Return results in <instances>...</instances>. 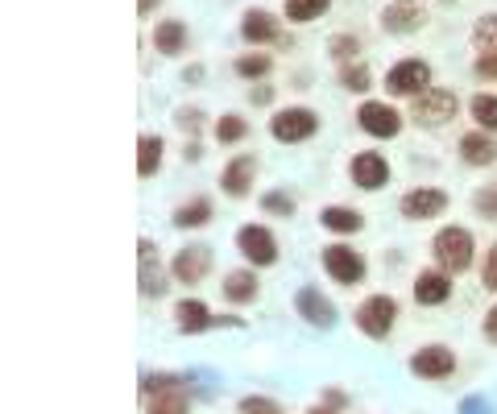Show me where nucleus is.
<instances>
[{"label":"nucleus","instance_id":"nucleus-1","mask_svg":"<svg viewBox=\"0 0 497 414\" xmlns=\"http://www.w3.org/2000/svg\"><path fill=\"white\" fill-rule=\"evenodd\" d=\"M435 262L443 265V274H461L472 262V236L464 228H443L435 236Z\"/></svg>","mask_w":497,"mask_h":414},{"label":"nucleus","instance_id":"nucleus-2","mask_svg":"<svg viewBox=\"0 0 497 414\" xmlns=\"http://www.w3.org/2000/svg\"><path fill=\"white\" fill-rule=\"evenodd\" d=\"M394 316H398V306L389 295H373L365 298L361 306H357V327H361L365 336H373V340H381V336L394 327Z\"/></svg>","mask_w":497,"mask_h":414},{"label":"nucleus","instance_id":"nucleus-3","mask_svg":"<svg viewBox=\"0 0 497 414\" xmlns=\"http://www.w3.org/2000/svg\"><path fill=\"white\" fill-rule=\"evenodd\" d=\"M427 83H431V71H427V63H419V58H407V63L389 67V75H386L389 96H423Z\"/></svg>","mask_w":497,"mask_h":414},{"label":"nucleus","instance_id":"nucleus-4","mask_svg":"<svg viewBox=\"0 0 497 414\" xmlns=\"http://www.w3.org/2000/svg\"><path fill=\"white\" fill-rule=\"evenodd\" d=\"M456 117V96L440 88H427L423 96L415 99V120L419 125H443V120Z\"/></svg>","mask_w":497,"mask_h":414},{"label":"nucleus","instance_id":"nucleus-5","mask_svg":"<svg viewBox=\"0 0 497 414\" xmlns=\"http://www.w3.org/2000/svg\"><path fill=\"white\" fill-rule=\"evenodd\" d=\"M324 270L332 274L336 282H344V286H357V282L365 278V262L353 249H344V244H327L324 249Z\"/></svg>","mask_w":497,"mask_h":414},{"label":"nucleus","instance_id":"nucleus-6","mask_svg":"<svg viewBox=\"0 0 497 414\" xmlns=\"http://www.w3.org/2000/svg\"><path fill=\"white\" fill-rule=\"evenodd\" d=\"M236 244H241V253L254 265H274L278 262V244H274V236L265 233L262 224H244L241 233H236Z\"/></svg>","mask_w":497,"mask_h":414},{"label":"nucleus","instance_id":"nucleus-7","mask_svg":"<svg viewBox=\"0 0 497 414\" xmlns=\"http://www.w3.org/2000/svg\"><path fill=\"white\" fill-rule=\"evenodd\" d=\"M270 133L278 141H303V137L316 133V112L307 109H282L278 117L270 120Z\"/></svg>","mask_w":497,"mask_h":414},{"label":"nucleus","instance_id":"nucleus-8","mask_svg":"<svg viewBox=\"0 0 497 414\" xmlns=\"http://www.w3.org/2000/svg\"><path fill=\"white\" fill-rule=\"evenodd\" d=\"M443 207H448V195L435 187H419L402 195V216L407 220H431V216H440Z\"/></svg>","mask_w":497,"mask_h":414},{"label":"nucleus","instance_id":"nucleus-9","mask_svg":"<svg viewBox=\"0 0 497 414\" xmlns=\"http://www.w3.org/2000/svg\"><path fill=\"white\" fill-rule=\"evenodd\" d=\"M208 265H212V249L208 244H187V249L174 257V278L179 282H187V286H195V282H203V274H208Z\"/></svg>","mask_w":497,"mask_h":414},{"label":"nucleus","instance_id":"nucleus-10","mask_svg":"<svg viewBox=\"0 0 497 414\" xmlns=\"http://www.w3.org/2000/svg\"><path fill=\"white\" fill-rule=\"evenodd\" d=\"M357 120H361V129H365V133H373V137H394L398 129H402V117H398L389 104H378V99L361 104Z\"/></svg>","mask_w":497,"mask_h":414},{"label":"nucleus","instance_id":"nucleus-11","mask_svg":"<svg viewBox=\"0 0 497 414\" xmlns=\"http://www.w3.org/2000/svg\"><path fill=\"white\" fill-rule=\"evenodd\" d=\"M423 5L419 0H394V5H386V13H381V26L389 29V34H410V29L423 26Z\"/></svg>","mask_w":497,"mask_h":414},{"label":"nucleus","instance_id":"nucleus-12","mask_svg":"<svg viewBox=\"0 0 497 414\" xmlns=\"http://www.w3.org/2000/svg\"><path fill=\"white\" fill-rule=\"evenodd\" d=\"M295 306H298V316L307 319V324H316V327H336V306L327 303L319 290H298V298H295Z\"/></svg>","mask_w":497,"mask_h":414},{"label":"nucleus","instance_id":"nucleus-13","mask_svg":"<svg viewBox=\"0 0 497 414\" xmlns=\"http://www.w3.org/2000/svg\"><path fill=\"white\" fill-rule=\"evenodd\" d=\"M386 179H389V166H386L381 153H357L353 158V182L357 187L378 191V187H386Z\"/></svg>","mask_w":497,"mask_h":414},{"label":"nucleus","instance_id":"nucleus-14","mask_svg":"<svg viewBox=\"0 0 497 414\" xmlns=\"http://www.w3.org/2000/svg\"><path fill=\"white\" fill-rule=\"evenodd\" d=\"M410 369L419 373V378H448V373L456 369V357L448 348H440V344H431V348L415 352V360H410Z\"/></svg>","mask_w":497,"mask_h":414},{"label":"nucleus","instance_id":"nucleus-15","mask_svg":"<svg viewBox=\"0 0 497 414\" xmlns=\"http://www.w3.org/2000/svg\"><path fill=\"white\" fill-rule=\"evenodd\" d=\"M448 295H452V282H448V274H435V270L419 274V282H415V298H419V303L435 306V303H443Z\"/></svg>","mask_w":497,"mask_h":414},{"label":"nucleus","instance_id":"nucleus-16","mask_svg":"<svg viewBox=\"0 0 497 414\" xmlns=\"http://www.w3.org/2000/svg\"><path fill=\"white\" fill-rule=\"evenodd\" d=\"M162 265H158V253L150 241H141V295H162Z\"/></svg>","mask_w":497,"mask_h":414},{"label":"nucleus","instance_id":"nucleus-17","mask_svg":"<svg viewBox=\"0 0 497 414\" xmlns=\"http://www.w3.org/2000/svg\"><path fill=\"white\" fill-rule=\"evenodd\" d=\"M461 153H464V162H472V166H493L497 162V145L489 141L485 133L461 137Z\"/></svg>","mask_w":497,"mask_h":414},{"label":"nucleus","instance_id":"nucleus-18","mask_svg":"<svg viewBox=\"0 0 497 414\" xmlns=\"http://www.w3.org/2000/svg\"><path fill=\"white\" fill-rule=\"evenodd\" d=\"M220 182H224L228 195H244L249 182H254V158H233L224 166V174H220Z\"/></svg>","mask_w":497,"mask_h":414},{"label":"nucleus","instance_id":"nucleus-19","mask_svg":"<svg viewBox=\"0 0 497 414\" xmlns=\"http://www.w3.org/2000/svg\"><path fill=\"white\" fill-rule=\"evenodd\" d=\"M174 316H179V327H182V332H203V327L216 324V316H212V311L199 303V298H187V303H179V311H174Z\"/></svg>","mask_w":497,"mask_h":414},{"label":"nucleus","instance_id":"nucleus-20","mask_svg":"<svg viewBox=\"0 0 497 414\" xmlns=\"http://www.w3.org/2000/svg\"><path fill=\"white\" fill-rule=\"evenodd\" d=\"M241 34L249 37V42H274V37H278V21H274L265 9H254L249 17H244Z\"/></svg>","mask_w":497,"mask_h":414},{"label":"nucleus","instance_id":"nucleus-21","mask_svg":"<svg viewBox=\"0 0 497 414\" xmlns=\"http://www.w3.org/2000/svg\"><path fill=\"white\" fill-rule=\"evenodd\" d=\"M154 46L162 55H179L182 46H187V29H182L179 21H162V26L154 29Z\"/></svg>","mask_w":497,"mask_h":414},{"label":"nucleus","instance_id":"nucleus-22","mask_svg":"<svg viewBox=\"0 0 497 414\" xmlns=\"http://www.w3.org/2000/svg\"><path fill=\"white\" fill-rule=\"evenodd\" d=\"M137 150H141V158H137V174H141V179H150V174L162 166V137H141V141H137Z\"/></svg>","mask_w":497,"mask_h":414},{"label":"nucleus","instance_id":"nucleus-23","mask_svg":"<svg viewBox=\"0 0 497 414\" xmlns=\"http://www.w3.org/2000/svg\"><path fill=\"white\" fill-rule=\"evenodd\" d=\"M324 228H332V233H357L361 228V212H353V207H324Z\"/></svg>","mask_w":497,"mask_h":414},{"label":"nucleus","instance_id":"nucleus-24","mask_svg":"<svg viewBox=\"0 0 497 414\" xmlns=\"http://www.w3.org/2000/svg\"><path fill=\"white\" fill-rule=\"evenodd\" d=\"M224 295L233 298V303H249V298L257 295V278L249 270H236L224 278Z\"/></svg>","mask_w":497,"mask_h":414},{"label":"nucleus","instance_id":"nucleus-25","mask_svg":"<svg viewBox=\"0 0 497 414\" xmlns=\"http://www.w3.org/2000/svg\"><path fill=\"white\" fill-rule=\"evenodd\" d=\"M208 216H212L208 199H191V203H182L179 212H174V224L179 228H199V224H208Z\"/></svg>","mask_w":497,"mask_h":414},{"label":"nucleus","instance_id":"nucleus-26","mask_svg":"<svg viewBox=\"0 0 497 414\" xmlns=\"http://www.w3.org/2000/svg\"><path fill=\"white\" fill-rule=\"evenodd\" d=\"M145 414H187V398H182L179 389H162Z\"/></svg>","mask_w":497,"mask_h":414},{"label":"nucleus","instance_id":"nucleus-27","mask_svg":"<svg viewBox=\"0 0 497 414\" xmlns=\"http://www.w3.org/2000/svg\"><path fill=\"white\" fill-rule=\"evenodd\" d=\"M472 42H477V50L497 55V17H481L477 29H472Z\"/></svg>","mask_w":497,"mask_h":414},{"label":"nucleus","instance_id":"nucleus-28","mask_svg":"<svg viewBox=\"0 0 497 414\" xmlns=\"http://www.w3.org/2000/svg\"><path fill=\"white\" fill-rule=\"evenodd\" d=\"M327 9V0H286V17L290 21H311Z\"/></svg>","mask_w":497,"mask_h":414},{"label":"nucleus","instance_id":"nucleus-29","mask_svg":"<svg viewBox=\"0 0 497 414\" xmlns=\"http://www.w3.org/2000/svg\"><path fill=\"white\" fill-rule=\"evenodd\" d=\"M236 75H241V79H262V75H270V58H265V55L236 58Z\"/></svg>","mask_w":497,"mask_h":414},{"label":"nucleus","instance_id":"nucleus-30","mask_svg":"<svg viewBox=\"0 0 497 414\" xmlns=\"http://www.w3.org/2000/svg\"><path fill=\"white\" fill-rule=\"evenodd\" d=\"M472 117L481 129H497V96H477L472 99Z\"/></svg>","mask_w":497,"mask_h":414},{"label":"nucleus","instance_id":"nucleus-31","mask_svg":"<svg viewBox=\"0 0 497 414\" xmlns=\"http://www.w3.org/2000/svg\"><path fill=\"white\" fill-rule=\"evenodd\" d=\"M244 133H249V125H244L241 117H224V120L216 125V137H220V141H241Z\"/></svg>","mask_w":497,"mask_h":414},{"label":"nucleus","instance_id":"nucleus-32","mask_svg":"<svg viewBox=\"0 0 497 414\" xmlns=\"http://www.w3.org/2000/svg\"><path fill=\"white\" fill-rule=\"evenodd\" d=\"M262 207L270 212V216H290V212H295V199L282 195V191H270V195L262 199Z\"/></svg>","mask_w":497,"mask_h":414},{"label":"nucleus","instance_id":"nucleus-33","mask_svg":"<svg viewBox=\"0 0 497 414\" xmlns=\"http://www.w3.org/2000/svg\"><path fill=\"white\" fill-rule=\"evenodd\" d=\"M344 88H348V91H365V88H369V67H361V63L344 67Z\"/></svg>","mask_w":497,"mask_h":414},{"label":"nucleus","instance_id":"nucleus-34","mask_svg":"<svg viewBox=\"0 0 497 414\" xmlns=\"http://www.w3.org/2000/svg\"><path fill=\"white\" fill-rule=\"evenodd\" d=\"M241 414H278V406H274L270 398H244Z\"/></svg>","mask_w":497,"mask_h":414},{"label":"nucleus","instance_id":"nucleus-35","mask_svg":"<svg viewBox=\"0 0 497 414\" xmlns=\"http://www.w3.org/2000/svg\"><path fill=\"white\" fill-rule=\"evenodd\" d=\"M477 212H481V216H489V220H497V187L481 191V195H477Z\"/></svg>","mask_w":497,"mask_h":414},{"label":"nucleus","instance_id":"nucleus-36","mask_svg":"<svg viewBox=\"0 0 497 414\" xmlns=\"http://www.w3.org/2000/svg\"><path fill=\"white\" fill-rule=\"evenodd\" d=\"M353 55H357L353 37H332V58H353Z\"/></svg>","mask_w":497,"mask_h":414},{"label":"nucleus","instance_id":"nucleus-37","mask_svg":"<svg viewBox=\"0 0 497 414\" xmlns=\"http://www.w3.org/2000/svg\"><path fill=\"white\" fill-rule=\"evenodd\" d=\"M174 120H179V129H191V133H195V129L203 125V112H195V109H179V117H174Z\"/></svg>","mask_w":497,"mask_h":414},{"label":"nucleus","instance_id":"nucleus-38","mask_svg":"<svg viewBox=\"0 0 497 414\" xmlns=\"http://www.w3.org/2000/svg\"><path fill=\"white\" fill-rule=\"evenodd\" d=\"M461 414H493V406H489L485 398H464V402H461Z\"/></svg>","mask_w":497,"mask_h":414},{"label":"nucleus","instance_id":"nucleus-39","mask_svg":"<svg viewBox=\"0 0 497 414\" xmlns=\"http://www.w3.org/2000/svg\"><path fill=\"white\" fill-rule=\"evenodd\" d=\"M485 286L497 290V244L489 249V262H485Z\"/></svg>","mask_w":497,"mask_h":414},{"label":"nucleus","instance_id":"nucleus-40","mask_svg":"<svg viewBox=\"0 0 497 414\" xmlns=\"http://www.w3.org/2000/svg\"><path fill=\"white\" fill-rule=\"evenodd\" d=\"M477 71H481V75H497V55H489V58H477Z\"/></svg>","mask_w":497,"mask_h":414},{"label":"nucleus","instance_id":"nucleus-41","mask_svg":"<svg viewBox=\"0 0 497 414\" xmlns=\"http://www.w3.org/2000/svg\"><path fill=\"white\" fill-rule=\"evenodd\" d=\"M485 336H489V340H497V306L485 316Z\"/></svg>","mask_w":497,"mask_h":414},{"label":"nucleus","instance_id":"nucleus-42","mask_svg":"<svg viewBox=\"0 0 497 414\" xmlns=\"http://www.w3.org/2000/svg\"><path fill=\"white\" fill-rule=\"evenodd\" d=\"M265 99H270V88H265V83H262V88L254 91V104H265Z\"/></svg>","mask_w":497,"mask_h":414},{"label":"nucleus","instance_id":"nucleus-43","mask_svg":"<svg viewBox=\"0 0 497 414\" xmlns=\"http://www.w3.org/2000/svg\"><path fill=\"white\" fill-rule=\"evenodd\" d=\"M154 5H158V0H137V9H141V13H150Z\"/></svg>","mask_w":497,"mask_h":414},{"label":"nucleus","instance_id":"nucleus-44","mask_svg":"<svg viewBox=\"0 0 497 414\" xmlns=\"http://www.w3.org/2000/svg\"><path fill=\"white\" fill-rule=\"evenodd\" d=\"M311 414H332V410H319V406H316V410H311Z\"/></svg>","mask_w":497,"mask_h":414}]
</instances>
